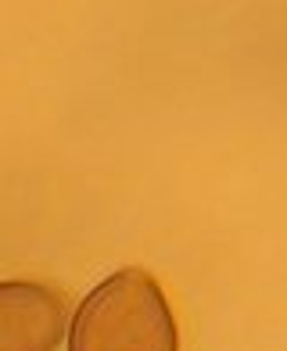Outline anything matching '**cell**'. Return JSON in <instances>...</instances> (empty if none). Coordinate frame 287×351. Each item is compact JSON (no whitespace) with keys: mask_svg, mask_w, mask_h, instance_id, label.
I'll list each match as a JSON object with an SVG mask.
<instances>
[{"mask_svg":"<svg viewBox=\"0 0 287 351\" xmlns=\"http://www.w3.org/2000/svg\"><path fill=\"white\" fill-rule=\"evenodd\" d=\"M69 298L40 280H0V351H58Z\"/></svg>","mask_w":287,"mask_h":351,"instance_id":"2","label":"cell"},{"mask_svg":"<svg viewBox=\"0 0 287 351\" xmlns=\"http://www.w3.org/2000/svg\"><path fill=\"white\" fill-rule=\"evenodd\" d=\"M69 351H180V326L148 269H119L79 301Z\"/></svg>","mask_w":287,"mask_h":351,"instance_id":"1","label":"cell"}]
</instances>
